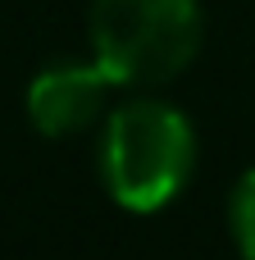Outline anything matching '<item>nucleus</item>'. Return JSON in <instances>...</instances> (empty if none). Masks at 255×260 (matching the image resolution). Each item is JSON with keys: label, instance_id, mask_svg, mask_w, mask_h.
Masks as SVG:
<instances>
[{"label": "nucleus", "instance_id": "f257e3e1", "mask_svg": "<svg viewBox=\"0 0 255 260\" xmlns=\"http://www.w3.org/2000/svg\"><path fill=\"white\" fill-rule=\"evenodd\" d=\"M196 169V133L187 114L169 101H128L110 114L100 137L105 192L132 210L155 215L183 197Z\"/></svg>", "mask_w": 255, "mask_h": 260}, {"label": "nucleus", "instance_id": "f03ea898", "mask_svg": "<svg viewBox=\"0 0 255 260\" xmlns=\"http://www.w3.org/2000/svg\"><path fill=\"white\" fill-rule=\"evenodd\" d=\"M91 50L119 87L178 78L201 50V0H91Z\"/></svg>", "mask_w": 255, "mask_h": 260}, {"label": "nucleus", "instance_id": "7ed1b4c3", "mask_svg": "<svg viewBox=\"0 0 255 260\" xmlns=\"http://www.w3.org/2000/svg\"><path fill=\"white\" fill-rule=\"evenodd\" d=\"M119 82L91 64H50L27 82V119L41 137H73L91 128Z\"/></svg>", "mask_w": 255, "mask_h": 260}, {"label": "nucleus", "instance_id": "20e7f679", "mask_svg": "<svg viewBox=\"0 0 255 260\" xmlns=\"http://www.w3.org/2000/svg\"><path fill=\"white\" fill-rule=\"evenodd\" d=\"M228 229H233V242L242 260H255V169H246L233 187V201H228Z\"/></svg>", "mask_w": 255, "mask_h": 260}]
</instances>
